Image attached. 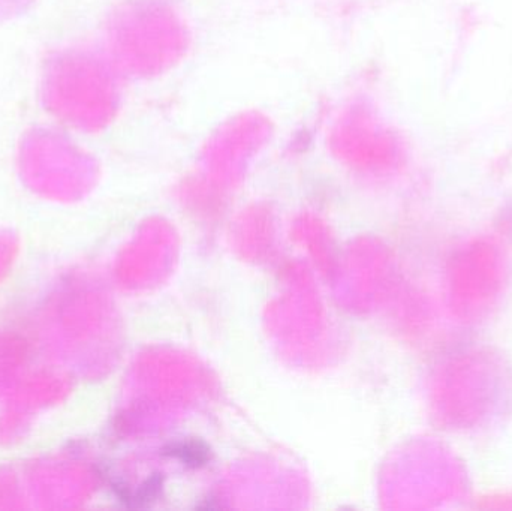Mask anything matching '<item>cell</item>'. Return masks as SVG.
<instances>
[{"label": "cell", "instance_id": "1", "mask_svg": "<svg viewBox=\"0 0 512 511\" xmlns=\"http://www.w3.org/2000/svg\"><path fill=\"white\" fill-rule=\"evenodd\" d=\"M170 455L188 465H203L209 459V450L203 444L182 443L171 447Z\"/></svg>", "mask_w": 512, "mask_h": 511}]
</instances>
